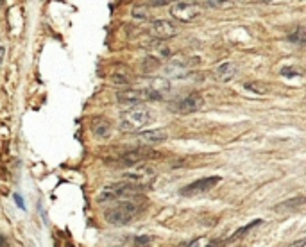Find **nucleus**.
Segmentation results:
<instances>
[{
  "label": "nucleus",
  "mask_w": 306,
  "mask_h": 247,
  "mask_svg": "<svg viewBox=\"0 0 306 247\" xmlns=\"http://www.w3.org/2000/svg\"><path fill=\"white\" fill-rule=\"evenodd\" d=\"M220 183L218 175H211V177H204V179H197L194 183L187 184L181 188V195L185 197H196V195H203V193L209 192L211 188H215Z\"/></svg>",
  "instance_id": "nucleus-4"
},
{
  "label": "nucleus",
  "mask_w": 306,
  "mask_h": 247,
  "mask_svg": "<svg viewBox=\"0 0 306 247\" xmlns=\"http://www.w3.org/2000/svg\"><path fill=\"white\" fill-rule=\"evenodd\" d=\"M138 211L140 206L134 201H120L113 208H107L104 211V217L113 226H125L138 215Z\"/></svg>",
  "instance_id": "nucleus-2"
},
{
  "label": "nucleus",
  "mask_w": 306,
  "mask_h": 247,
  "mask_svg": "<svg viewBox=\"0 0 306 247\" xmlns=\"http://www.w3.org/2000/svg\"><path fill=\"white\" fill-rule=\"evenodd\" d=\"M151 31H152V34L161 41L169 40V38L178 34V27H176L174 23H170L169 20H156V22L152 23Z\"/></svg>",
  "instance_id": "nucleus-8"
},
{
  "label": "nucleus",
  "mask_w": 306,
  "mask_h": 247,
  "mask_svg": "<svg viewBox=\"0 0 306 247\" xmlns=\"http://www.w3.org/2000/svg\"><path fill=\"white\" fill-rule=\"evenodd\" d=\"M290 41H296V43H299V45H303V43H305V29H303V27H299V29H298V32H296V34H292V36H290Z\"/></svg>",
  "instance_id": "nucleus-14"
},
{
  "label": "nucleus",
  "mask_w": 306,
  "mask_h": 247,
  "mask_svg": "<svg viewBox=\"0 0 306 247\" xmlns=\"http://www.w3.org/2000/svg\"><path fill=\"white\" fill-rule=\"evenodd\" d=\"M165 140H167V133L161 129L145 131V133H138L136 135V142L140 145H158Z\"/></svg>",
  "instance_id": "nucleus-9"
},
{
  "label": "nucleus",
  "mask_w": 306,
  "mask_h": 247,
  "mask_svg": "<svg viewBox=\"0 0 306 247\" xmlns=\"http://www.w3.org/2000/svg\"><path fill=\"white\" fill-rule=\"evenodd\" d=\"M92 129H94V133H95L97 138H107L109 133H111V124H109V120L99 118V120H95V124H94Z\"/></svg>",
  "instance_id": "nucleus-11"
},
{
  "label": "nucleus",
  "mask_w": 306,
  "mask_h": 247,
  "mask_svg": "<svg viewBox=\"0 0 306 247\" xmlns=\"http://www.w3.org/2000/svg\"><path fill=\"white\" fill-rule=\"evenodd\" d=\"M7 246V242H5V237L4 235H0V247H5Z\"/></svg>",
  "instance_id": "nucleus-18"
},
{
  "label": "nucleus",
  "mask_w": 306,
  "mask_h": 247,
  "mask_svg": "<svg viewBox=\"0 0 306 247\" xmlns=\"http://www.w3.org/2000/svg\"><path fill=\"white\" fill-rule=\"evenodd\" d=\"M306 240L305 238H299V240H296L294 244H290V246H285V247H305Z\"/></svg>",
  "instance_id": "nucleus-16"
},
{
  "label": "nucleus",
  "mask_w": 306,
  "mask_h": 247,
  "mask_svg": "<svg viewBox=\"0 0 306 247\" xmlns=\"http://www.w3.org/2000/svg\"><path fill=\"white\" fill-rule=\"evenodd\" d=\"M152 120V113L145 108H131L122 111L120 115V131L124 133H138L140 129L149 124Z\"/></svg>",
  "instance_id": "nucleus-1"
},
{
  "label": "nucleus",
  "mask_w": 306,
  "mask_h": 247,
  "mask_svg": "<svg viewBox=\"0 0 306 247\" xmlns=\"http://www.w3.org/2000/svg\"><path fill=\"white\" fill-rule=\"evenodd\" d=\"M14 201H16V204L22 208V210H25V202H23V199L20 197V195H14Z\"/></svg>",
  "instance_id": "nucleus-17"
},
{
  "label": "nucleus",
  "mask_w": 306,
  "mask_h": 247,
  "mask_svg": "<svg viewBox=\"0 0 306 247\" xmlns=\"http://www.w3.org/2000/svg\"><path fill=\"white\" fill-rule=\"evenodd\" d=\"M245 88H247V90H254V91H258V93L260 95H263L265 93V86H260V84H256V82H245Z\"/></svg>",
  "instance_id": "nucleus-15"
},
{
  "label": "nucleus",
  "mask_w": 306,
  "mask_h": 247,
  "mask_svg": "<svg viewBox=\"0 0 306 247\" xmlns=\"http://www.w3.org/2000/svg\"><path fill=\"white\" fill-rule=\"evenodd\" d=\"M149 99H151V93L147 90H127V91H120L116 95V100L120 104H127V106H133V108L134 104H140Z\"/></svg>",
  "instance_id": "nucleus-7"
},
{
  "label": "nucleus",
  "mask_w": 306,
  "mask_h": 247,
  "mask_svg": "<svg viewBox=\"0 0 306 247\" xmlns=\"http://www.w3.org/2000/svg\"><path fill=\"white\" fill-rule=\"evenodd\" d=\"M142 190L136 188L134 184L127 183V181H122V183L111 184L106 186L99 193L97 201L99 202H111V201H129V197H134L136 193H140Z\"/></svg>",
  "instance_id": "nucleus-3"
},
{
  "label": "nucleus",
  "mask_w": 306,
  "mask_h": 247,
  "mask_svg": "<svg viewBox=\"0 0 306 247\" xmlns=\"http://www.w3.org/2000/svg\"><path fill=\"white\" fill-rule=\"evenodd\" d=\"M258 224H262V220H254V222H251V224H247V226H244V228H240L238 231H236L235 235H231V238H229V242H235V240H238V237H242L244 233H247L249 229H253V228H256Z\"/></svg>",
  "instance_id": "nucleus-13"
},
{
  "label": "nucleus",
  "mask_w": 306,
  "mask_h": 247,
  "mask_svg": "<svg viewBox=\"0 0 306 247\" xmlns=\"http://www.w3.org/2000/svg\"><path fill=\"white\" fill-rule=\"evenodd\" d=\"M170 14L174 18L179 20V22H192L194 18H197L201 14V7L197 2H178V4L172 5Z\"/></svg>",
  "instance_id": "nucleus-5"
},
{
  "label": "nucleus",
  "mask_w": 306,
  "mask_h": 247,
  "mask_svg": "<svg viewBox=\"0 0 306 247\" xmlns=\"http://www.w3.org/2000/svg\"><path fill=\"white\" fill-rule=\"evenodd\" d=\"M0 5H2V2H0Z\"/></svg>",
  "instance_id": "nucleus-21"
},
{
  "label": "nucleus",
  "mask_w": 306,
  "mask_h": 247,
  "mask_svg": "<svg viewBox=\"0 0 306 247\" xmlns=\"http://www.w3.org/2000/svg\"><path fill=\"white\" fill-rule=\"evenodd\" d=\"M208 247H218V242H211V244H209Z\"/></svg>",
  "instance_id": "nucleus-20"
},
{
  "label": "nucleus",
  "mask_w": 306,
  "mask_h": 247,
  "mask_svg": "<svg viewBox=\"0 0 306 247\" xmlns=\"http://www.w3.org/2000/svg\"><path fill=\"white\" fill-rule=\"evenodd\" d=\"M4 54H5V49L4 47H0V63H2V59H4Z\"/></svg>",
  "instance_id": "nucleus-19"
},
{
  "label": "nucleus",
  "mask_w": 306,
  "mask_h": 247,
  "mask_svg": "<svg viewBox=\"0 0 306 247\" xmlns=\"http://www.w3.org/2000/svg\"><path fill=\"white\" fill-rule=\"evenodd\" d=\"M188 70H190V67L183 65L181 59L174 61V63H170L169 67H167V72H169L170 76H176V77H183L185 74H188Z\"/></svg>",
  "instance_id": "nucleus-12"
},
{
  "label": "nucleus",
  "mask_w": 306,
  "mask_h": 247,
  "mask_svg": "<svg viewBox=\"0 0 306 247\" xmlns=\"http://www.w3.org/2000/svg\"><path fill=\"white\" fill-rule=\"evenodd\" d=\"M236 76V65L235 63H222L213 70V77L218 82H229Z\"/></svg>",
  "instance_id": "nucleus-10"
},
{
  "label": "nucleus",
  "mask_w": 306,
  "mask_h": 247,
  "mask_svg": "<svg viewBox=\"0 0 306 247\" xmlns=\"http://www.w3.org/2000/svg\"><path fill=\"white\" fill-rule=\"evenodd\" d=\"M204 106V99L201 93H190L179 102L172 104V111L179 113V115H190V113H197Z\"/></svg>",
  "instance_id": "nucleus-6"
}]
</instances>
